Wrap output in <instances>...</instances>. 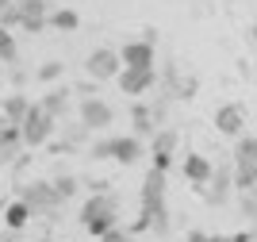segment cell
Segmentation results:
<instances>
[{"label":"cell","instance_id":"29","mask_svg":"<svg viewBox=\"0 0 257 242\" xmlns=\"http://www.w3.org/2000/svg\"><path fill=\"white\" fill-rule=\"evenodd\" d=\"M123 238H127V231H123V227H111V231H104L96 242H123Z\"/></svg>","mask_w":257,"mask_h":242},{"label":"cell","instance_id":"36","mask_svg":"<svg viewBox=\"0 0 257 242\" xmlns=\"http://www.w3.org/2000/svg\"><path fill=\"white\" fill-rule=\"evenodd\" d=\"M0 73H4V65H0Z\"/></svg>","mask_w":257,"mask_h":242},{"label":"cell","instance_id":"17","mask_svg":"<svg viewBox=\"0 0 257 242\" xmlns=\"http://www.w3.org/2000/svg\"><path fill=\"white\" fill-rule=\"evenodd\" d=\"M27 108H31V96L12 93V96H4V100H0V119H4V123H12V127H20L23 116H27Z\"/></svg>","mask_w":257,"mask_h":242},{"label":"cell","instance_id":"13","mask_svg":"<svg viewBox=\"0 0 257 242\" xmlns=\"http://www.w3.org/2000/svg\"><path fill=\"white\" fill-rule=\"evenodd\" d=\"M215 131L226 138H238L242 131H246V112H242V104H219L215 108Z\"/></svg>","mask_w":257,"mask_h":242},{"label":"cell","instance_id":"19","mask_svg":"<svg viewBox=\"0 0 257 242\" xmlns=\"http://www.w3.org/2000/svg\"><path fill=\"white\" fill-rule=\"evenodd\" d=\"M46 27H54V31H62V35H73L77 27H81V16H77L73 8H54L50 16H46Z\"/></svg>","mask_w":257,"mask_h":242},{"label":"cell","instance_id":"11","mask_svg":"<svg viewBox=\"0 0 257 242\" xmlns=\"http://www.w3.org/2000/svg\"><path fill=\"white\" fill-rule=\"evenodd\" d=\"M150 158H154V169H165V173H169L173 158H177V131H173V127H158V131H154Z\"/></svg>","mask_w":257,"mask_h":242},{"label":"cell","instance_id":"16","mask_svg":"<svg viewBox=\"0 0 257 242\" xmlns=\"http://www.w3.org/2000/svg\"><path fill=\"white\" fill-rule=\"evenodd\" d=\"M20 150H23V138H20V127H12L0 119V166H8V162L20 158Z\"/></svg>","mask_w":257,"mask_h":242},{"label":"cell","instance_id":"3","mask_svg":"<svg viewBox=\"0 0 257 242\" xmlns=\"http://www.w3.org/2000/svg\"><path fill=\"white\" fill-rule=\"evenodd\" d=\"M54 127H58V119H50L43 108L31 100V108H27V116H23V123H20L23 146H31V150L46 146V142H50V135H54Z\"/></svg>","mask_w":257,"mask_h":242},{"label":"cell","instance_id":"34","mask_svg":"<svg viewBox=\"0 0 257 242\" xmlns=\"http://www.w3.org/2000/svg\"><path fill=\"white\" fill-rule=\"evenodd\" d=\"M253 39H257V27H253Z\"/></svg>","mask_w":257,"mask_h":242},{"label":"cell","instance_id":"25","mask_svg":"<svg viewBox=\"0 0 257 242\" xmlns=\"http://www.w3.org/2000/svg\"><path fill=\"white\" fill-rule=\"evenodd\" d=\"M238 204H242V215H246L249 223H257V189L238 192Z\"/></svg>","mask_w":257,"mask_h":242},{"label":"cell","instance_id":"5","mask_svg":"<svg viewBox=\"0 0 257 242\" xmlns=\"http://www.w3.org/2000/svg\"><path fill=\"white\" fill-rule=\"evenodd\" d=\"M119 93L131 100H142L146 93L158 89V65H142V69H119Z\"/></svg>","mask_w":257,"mask_h":242},{"label":"cell","instance_id":"15","mask_svg":"<svg viewBox=\"0 0 257 242\" xmlns=\"http://www.w3.org/2000/svg\"><path fill=\"white\" fill-rule=\"evenodd\" d=\"M131 127H135V138H154L158 123H154L146 100H131Z\"/></svg>","mask_w":257,"mask_h":242},{"label":"cell","instance_id":"8","mask_svg":"<svg viewBox=\"0 0 257 242\" xmlns=\"http://www.w3.org/2000/svg\"><path fill=\"white\" fill-rule=\"evenodd\" d=\"M119 54L115 50H107V46H96V50L85 58V73L92 77V81H115L119 77Z\"/></svg>","mask_w":257,"mask_h":242},{"label":"cell","instance_id":"28","mask_svg":"<svg viewBox=\"0 0 257 242\" xmlns=\"http://www.w3.org/2000/svg\"><path fill=\"white\" fill-rule=\"evenodd\" d=\"M85 138H88V131L81 123H73L69 131H65V150H73V146H85Z\"/></svg>","mask_w":257,"mask_h":242},{"label":"cell","instance_id":"12","mask_svg":"<svg viewBox=\"0 0 257 242\" xmlns=\"http://www.w3.org/2000/svg\"><path fill=\"white\" fill-rule=\"evenodd\" d=\"M16 8H20V27L27 35H39L46 27V16H50L46 0H16Z\"/></svg>","mask_w":257,"mask_h":242},{"label":"cell","instance_id":"23","mask_svg":"<svg viewBox=\"0 0 257 242\" xmlns=\"http://www.w3.org/2000/svg\"><path fill=\"white\" fill-rule=\"evenodd\" d=\"M234 162H257V135H238Z\"/></svg>","mask_w":257,"mask_h":242},{"label":"cell","instance_id":"14","mask_svg":"<svg viewBox=\"0 0 257 242\" xmlns=\"http://www.w3.org/2000/svg\"><path fill=\"white\" fill-rule=\"evenodd\" d=\"M211 158H204V154H196V150H188L184 154V162H181V173H184V181L192 185V189H200L207 177H211Z\"/></svg>","mask_w":257,"mask_h":242},{"label":"cell","instance_id":"21","mask_svg":"<svg viewBox=\"0 0 257 242\" xmlns=\"http://www.w3.org/2000/svg\"><path fill=\"white\" fill-rule=\"evenodd\" d=\"M0 62H4V69L20 62V46H16V35L8 27H0Z\"/></svg>","mask_w":257,"mask_h":242},{"label":"cell","instance_id":"32","mask_svg":"<svg viewBox=\"0 0 257 242\" xmlns=\"http://www.w3.org/2000/svg\"><path fill=\"white\" fill-rule=\"evenodd\" d=\"M123 242H139V238H135V234H127V238H123Z\"/></svg>","mask_w":257,"mask_h":242},{"label":"cell","instance_id":"31","mask_svg":"<svg viewBox=\"0 0 257 242\" xmlns=\"http://www.w3.org/2000/svg\"><path fill=\"white\" fill-rule=\"evenodd\" d=\"M249 238H253L249 231H238V234H230V242H249Z\"/></svg>","mask_w":257,"mask_h":242},{"label":"cell","instance_id":"7","mask_svg":"<svg viewBox=\"0 0 257 242\" xmlns=\"http://www.w3.org/2000/svg\"><path fill=\"white\" fill-rule=\"evenodd\" d=\"M111 119H115V112H111V104H107V100H100V96H85V100H81V127H85L88 135L107 131V127H111Z\"/></svg>","mask_w":257,"mask_h":242},{"label":"cell","instance_id":"22","mask_svg":"<svg viewBox=\"0 0 257 242\" xmlns=\"http://www.w3.org/2000/svg\"><path fill=\"white\" fill-rule=\"evenodd\" d=\"M50 185H54V192H58V200H62V204H65V200H73L77 189H81V181H77L73 173H62V177H54Z\"/></svg>","mask_w":257,"mask_h":242},{"label":"cell","instance_id":"33","mask_svg":"<svg viewBox=\"0 0 257 242\" xmlns=\"http://www.w3.org/2000/svg\"><path fill=\"white\" fill-rule=\"evenodd\" d=\"M4 4H8V0H0V8H4Z\"/></svg>","mask_w":257,"mask_h":242},{"label":"cell","instance_id":"1","mask_svg":"<svg viewBox=\"0 0 257 242\" xmlns=\"http://www.w3.org/2000/svg\"><path fill=\"white\" fill-rule=\"evenodd\" d=\"M139 215L150 223V231L169 234V208H165V169H146L139 192Z\"/></svg>","mask_w":257,"mask_h":242},{"label":"cell","instance_id":"10","mask_svg":"<svg viewBox=\"0 0 257 242\" xmlns=\"http://www.w3.org/2000/svg\"><path fill=\"white\" fill-rule=\"evenodd\" d=\"M139 158H142V138H135V135H111L107 138V162L135 166Z\"/></svg>","mask_w":257,"mask_h":242},{"label":"cell","instance_id":"9","mask_svg":"<svg viewBox=\"0 0 257 242\" xmlns=\"http://www.w3.org/2000/svg\"><path fill=\"white\" fill-rule=\"evenodd\" d=\"M119 54V65L123 69H142V65H154L158 62V50H154V42H146V39H131L123 50H115Z\"/></svg>","mask_w":257,"mask_h":242},{"label":"cell","instance_id":"30","mask_svg":"<svg viewBox=\"0 0 257 242\" xmlns=\"http://www.w3.org/2000/svg\"><path fill=\"white\" fill-rule=\"evenodd\" d=\"M188 242H211V234H204V231H188Z\"/></svg>","mask_w":257,"mask_h":242},{"label":"cell","instance_id":"24","mask_svg":"<svg viewBox=\"0 0 257 242\" xmlns=\"http://www.w3.org/2000/svg\"><path fill=\"white\" fill-rule=\"evenodd\" d=\"M62 73H65V65H62V62H54V58H50V62H43L39 69H35V81H39V85H54V81H58Z\"/></svg>","mask_w":257,"mask_h":242},{"label":"cell","instance_id":"6","mask_svg":"<svg viewBox=\"0 0 257 242\" xmlns=\"http://www.w3.org/2000/svg\"><path fill=\"white\" fill-rule=\"evenodd\" d=\"M230 192H234V173H230V166L211 169V177L200 185V196H204V204H211V208H223V204L230 200Z\"/></svg>","mask_w":257,"mask_h":242},{"label":"cell","instance_id":"27","mask_svg":"<svg viewBox=\"0 0 257 242\" xmlns=\"http://www.w3.org/2000/svg\"><path fill=\"white\" fill-rule=\"evenodd\" d=\"M196 93H200V81H196V77H181V85H177V96H173V100H192Z\"/></svg>","mask_w":257,"mask_h":242},{"label":"cell","instance_id":"4","mask_svg":"<svg viewBox=\"0 0 257 242\" xmlns=\"http://www.w3.org/2000/svg\"><path fill=\"white\" fill-rule=\"evenodd\" d=\"M20 204H27L31 215H58V208H62V200H58V192H54L50 181H31V185H23Z\"/></svg>","mask_w":257,"mask_h":242},{"label":"cell","instance_id":"35","mask_svg":"<svg viewBox=\"0 0 257 242\" xmlns=\"http://www.w3.org/2000/svg\"><path fill=\"white\" fill-rule=\"evenodd\" d=\"M0 242H12V238H0Z\"/></svg>","mask_w":257,"mask_h":242},{"label":"cell","instance_id":"37","mask_svg":"<svg viewBox=\"0 0 257 242\" xmlns=\"http://www.w3.org/2000/svg\"><path fill=\"white\" fill-rule=\"evenodd\" d=\"M0 173H4V166H0Z\"/></svg>","mask_w":257,"mask_h":242},{"label":"cell","instance_id":"26","mask_svg":"<svg viewBox=\"0 0 257 242\" xmlns=\"http://www.w3.org/2000/svg\"><path fill=\"white\" fill-rule=\"evenodd\" d=\"M0 27H20V8H16V0H8L4 8H0Z\"/></svg>","mask_w":257,"mask_h":242},{"label":"cell","instance_id":"20","mask_svg":"<svg viewBox=\"0 0 257 242\" xmlns=\"http://www.w3.org/2000/svg\"><path fill=\"white\" fill-rule=\"evenodd\" d=\"M31 219H35V215H31V211H27V204L12 200L8 208H4V219H0V223H4L8 231H23V227H27V223H31Z\"/></svg>","mask_w":257,"mask_h":242},{"label":"cell","instance_id":"18","mask_svg":"<svg viewBox=\"0 0 257 242\" xmlns=\"http://www.w3.org/2000/svg\"><path fill=\"white\" fill-rule=\"evenodd\" d=\"M69 96H73V93H69L65 85H58V89H50V93L39 100V108H43L50 119H65V112H69Z\"/></svg>","mask_w":257,"mask_h":242},{"label":"cell","instance_id":"2","mask_svg":"<svg viewBox=\"0 0 257 242\" xmlns=\"http://www.w3.org/2000/svg\"><path fill=\"white\" fill-rule=\"evenodd\" d=\"M81 227H85L92 238H100L104 231H111V227H119V200L111 189H100L92 192L85 200V208H81Z\"/></svg>","mask_w":257,"mask_h":242}]
</instances>
